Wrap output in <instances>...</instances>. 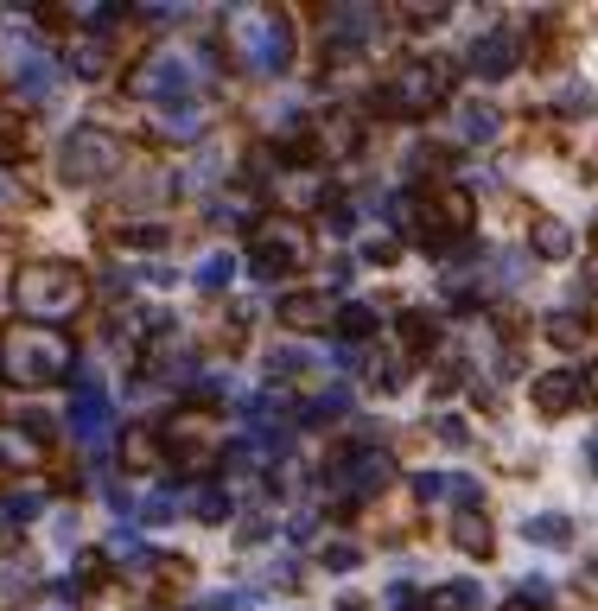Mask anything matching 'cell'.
Instances as JSON below:
<instances>
[{
  "label": "cell",
  "instance_id": "6da1fadb",
  "mask_svg": "<svg viewBox=\"0 0 598 611\" xmlns=\"http://www.w3.org/2000/svg\"><path fill=\"white\" fill-rule=\"evenodd\" d=\"M70 363V344L58 331H26V325H7L0 331V376L13 382H58Z\"/></svg>",
  "mask_w": 598,
  "mask_h": 611
},
{
  "label": "cell",
  "instance_id": "7a4b0ae2",
  "mask_svg": "<svg viewBox=\"0 0 598 611\" xmlns=\"http://www.w3.org/2000/svg\"><path fill=\"white\" fill-rule=\"evenodd\" d=\"M20 306L26 312H39V319H58V312H70L77 306V293H83V281H77V268L70 261H26L20 268Z\"/></svg>",
  "mask_w": 598,
  "mask_h": 611
},
{
  "label": "cell",
  "instance_id": "3957f363",
  "mask_svg": "<svg viewBox=\"0 0 598 611\" xmlns=\"http://www.w3.org/2000/svg\"><path fill=\"white\" fill-rule=\"evenodd\" d=\"M230 39L249 51V64H261V71H280L293 58V26L280 13H242V20H230Z\"/></svg>",
  "mask_w": 598,
  "mask_h": 611
},
{
  "label": "cell",
  "instance_id": "277c9868",
  "mask_svg": "<svg viewBox=\"0 0 598 611\" xmlns=\"http://www.w3.org/2000/svg\"><path fill=\"white\" fill-rule=\"evenodd\" d=\"M115 166H121V141L109 128H77L64 141V179L70 185H96V179H109Z\"/></svg>",
  "mask_w": 598,
  "mask_h": 611
},
{
  "label": "cell",
  "instance_id": "5b68a950",
  "mask_svg": "<svg viewBox=\"0 0 598 611\" xmlns=\"http://www.w3.org/2000/svg\"><path fill=\"white\" fill-rule=\"evenodd\" d=\"M446 83H452L446 64H408V71L389 77V109L395 115H427V109L446 102Z\"/></svg>",
  "mask_w": 598,
  "mask_h": 611
},
{
  "label": "cell",
  "instance_id": "8992f818",
  "mask_svg": "<svg viewBox=\"0 0 598 611\" xmlns=\"http://www.w3.org/2000/svg\"><path fill=\"white\" fill-rule=\"evenodd\" d=\"M299 261H312V236L299 230V223H287V217L255 223V268H261V274L299 268Z\"/></svg>",
  "mask_w": 598,
  "mask_h": 611
},
{
  "label": "cell",
  "instance_id": "52a82bcc",
  "mask_svg": "<svg viewBox=\"0 0 598 611\" xmlns=\"http://www.w3.org/2000/svg\"><path fill=\"white\" fill-rule=\"evenodd\" d=\"M516 58H522V45L509 39V32H490V39H478V45H471V71H478V77H490V83L516 71Z\"/></svg>",
  "mask_w": 598,
  "mask_h": 611
},
{
  "label": "cell",
  "instance_id": "ba28073f",
  "mask_svg": "<svg viewBox=\"0 0 598 611\" xmlns=\"http://www.w3.org/2000/svg\"><path fill=\"white\" fill-rule=\"evenodd\" d=\"M331 293H287L280 300V325H293V331H319V325H331Z\"/></svg>",
  "mask_w": 598,
  "mask_h": 611
},
{
  "label": "cell",
  "instance_id": "9c48e42d",
  "mask_svg": "<svg viewBox=\"0 0 598 611\" xmlns=\"http://www.w3.org/2000/svg\"><path fill=\"white\" fill-rule=\"evenodd\" d=\"M573 395H579V376H573V370H548V376H535V414H567V408H573Z\"/></svg>",
  "mask_w": 598,
  "mask_h": 611
},
{
  "label": "cell",
  "instance_id": "30bf717a",
  "mask_svg": "<svg viewBox=\"0 0 598 611\" xmlns=\"http://www.w3.org/2000/svg\"><path fill=\"white\" fill-rule=\"evenodd\" d=\"M586 331H592V312H548V319H541V338L560 344V351H579Z\"/></svg>",
  "mask_w": 598,
  "mask_h": 611
},
{
  "label": "cell",
  "instance_id": "8fae6325",
  "mask_svg": "<svg viewBox=\"0 0 598 611\" xmlns=\"http://www.w3.org/2000/svg\"><path fill=\"white\" fill-rule=\"evenodd\" d=\"M535 255H548V261H567L573 255V230H567V223H560V217H535Z\"/></svg>",
  "mask_w": 598,
  "mask_h": 611
},
{
  "label": "cell",
  "instance_id": "7c38bea8",
  "mask_svg": "<svg viewBox=\"0 0 598 611\" xmlns=\"http://www.w3.org/2000/svg\"><path fill=\"white\" fill-rule=\"evenodd\" d=\"M452 541H459L465 554H490V541H497V535H490V516L484 510H465L459 522H452Z\"/></svg>",
  "mask_w": 598,
  "mask_h": 611
},
{
  "label": "cell",
  "instance_id": "4fadbf2b",
  "mask_svg": "<svg viewBox=\"0 0 598 611\" xmlns=\"http://www.w3.org/2000/svg\"><path fill=\"white\" fill-rule=\"evenodd\" d=\"M522 535L541 541V548H567V541H573V522H567V516H529V522H522Z\"/></svg>",
  "mask_w": 598,
  "mask_h": 611
},
{
  "label": "cell",
  "instance_id": "5bb4252c",
  "mask_svg": "<svg viewBox=\"0 0 598 611\" xmlns=\"http://www.w3.org/2000/svg\"><path fill=\"white\" fill-rule=\"evenodd\" d=\"M433 338H439V319H433V312H401V344H408V351H427Z\"/></svg>",
  "mask_w": 598,
  "mask_h": 611
},
{
  "label": "cell",
  "instance_id": "9a60e30c",
  "mask_svg": "<svg viewBox=\"0 0 598 611\" xmlns=\"http://www.w3.org/2000/svg\"><path fill=\"white\" fill-rule=\"evenodd\" d=\"M121 459H134V471H153L160 465V440H153V433H128V440H121Z\"/></svg>",
  "mask_w": 598,
  "mask_h": 611
},
{
  "label": "cell",
  "instance_id": "2e32d148",
  "mask_svg": "<svg viewBox=\"0 0 598 611\" xmlns=\"http://www.w3.org/2000/svg\"><path fill=\"white\" fill-rule=\"evenodd\" d=\"M592 109H598V96L586 83H560L554 90V115H592Z\"/></svg>",
  "mask_w": 598,
  "mask_h": 611
},
{
  "label": "cell",
  "instance_id": "e0dca14e",
  "mask_svg": "<svg viewBox=\"0 0 598 611\" xmlns=\"http://www.w3.org/2000/svg\"><path fill=\"white\" fill-rule=\"evenodd\" d=\"M459 128H465V141H490L503 121H497V109H465V115H459Z\"/></svg>",
  "mask_w": 598,
  "mask_h": 611
},
{
  "label": "cell",
  "instance_id": "ac0fdd59",
  "mask_svg": "<svg viewBox=\"0 0 598 611\" xmlns=\"http://www.w3.org/2000/svg\"><path fill=\"white\" fill-rule=\"evenodd\" d=\"M26 153V121H7L0 115V166H13Z\"/></svg>",
  "mask_w": 598,
  "mask_h": 611
},
{
  "label": "cell",
  "instance_id": "d6986e66",
  "mask_svg": "<svg viewBox=\"0 0 598 611\" xmlns=\"http://www.w3.org/2000/svg\"><path fill=\"white\" fill-rule=\"evenodd\" d=\"M338 331H344V338H369L376 319H369V306H338Z\"/></svg>",
  "mask_w": 598,
  "mask_h": 611
},
{
  "label": "cell",
  "instance_id": "ffe728a7",
  "mask_svg": "<svg viewBox=\"0 0 598 611\" xmlns=\"http://www.w3.org/2000/svg\"><path fill=\"white\" fill-rule=\"evenodd\" d=\"M0 465H7V471L13 465H32V452L20 446V433H0Z\"/></svg>",
  "mask_w": 598,
  "mask_h": 611
},
{
  "label": "cell",
  "instance_id": "44dd1931",
  "mask_svg": "<svg viewBox=\"0 0 598 611\" xmlns=\"http://www.w3.org/2000/svg\"><path fill=\"white\" fill-rule=\"evenodd\" d=\"M395 249H401L395 236H369V242H363V255L376 261V268H389V261H395Z\"/></svg>",
  "mask_w": 598,
  "mask_h": 611
},
{
  "label": "cell",
  "instance_id": "7402d4cb",
  "mask_svg": "<svg viewBox=\"0 0 598 611\" xmlns=\"http://www.w3.org/2000/svg\"><path fill=\"white\" fill-rule=\"evenodd\" d=\"M325 561L344 573V567H357V548H344V541H338V548H325Z\"/></svg>",
  "mask_w": 598,
  "mask_h": 611
},
{
  "label": "cell",
  "instance_id": "603a6c76",
  "mask_svg": "<svg viewBox=\"0 0 598 611\" xmlns=\"http://www.w3.org/2000/svg\"><path fill=\"white\" fill-rule=\"evenodd\" d=\"M439 20H446V7H414L408 13V26H439Z\"/></svg>",
  "mask_w": 598,
  "mask_h": 611
},
{
  "label": "cell",
  "instance_id": "cb8c5ba5",
  "mask_svg": "<svg viewBox=\"0 0 598 611\" xmlns=\"http://www.w3.org/2000/svg\"><path fill=\"white\" fill-rule=\"evenodd\" d=\"M586 293H592V300H598V255L586 261Z\"/></svg>",
  "mask_w": 598,
  "mask_h": 611
},
{
  "label": "cell",
  "instance_id": "d4e9b609",
  "mask_svg": "<svg viewBox=\"0 0 598 611\" xmlns=\"http://www.w3.org/2000/svg\"><path fill=\"white\" fill-rule=\"evenodd\" d=\"M503 611H529V599H516V605H503Z\"/></svg>",
  "mask_w": 598,
  "mask_h": 611
},
{
  "label": "cell",
  "instance_id": "484cf974",
  "mask_svg": "<svg viewBox=\"0 0 598 611\" xmlns=\"http://www.w3.org/2000/svg\"><path fill=\"white\" fill-rule=\"evenodd\" d=\"M592 236H598V223H592Z\"/></svg>",
  "mask_w": 598,
  "mask_h": 611
},
{
  "label": "cell",
  "instance_id": "4316f807",
  "mask_svg": "<svg viewBox=\"0 0 598 611\" xmlns=\"http://www.w3.org/2000/svg\"><path fill=\"white\" fill-rule=\"evenodd\" d=\"M592 172H598V166H592Z\"/></svg>",
  "mask_w": 598,
  "mask_h": 611
}]
</instances>
